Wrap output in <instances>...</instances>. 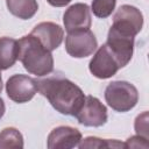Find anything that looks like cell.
I'll return each instance as SVG.
<instances>
[{"instance_id":"5bb4252c","label":"cell","mask_w":149,"mask_h":149,"mask_svg":"<svg viewBox=\"0 0 149 149\" xmlns=\"http://www.w3.org/2000/svg\"><path fill=\"white\" fill-rule=\"evenodd\" d=\"M9 13L21 20L31 19L38 10V3L36 0H6Z\"/></svg>"},{"instance_id":"e0dca14e","label":"cell","mask_w":149,"mask_h":149,"mask_svg":"<svg viewBox=\"0 0 149 149\" xmlns=\"http://www.w3.org/2000/svg\"><path fill=\"white\" fill-rule=\"evenodd\" d=\"M116 0H92L91 10L99 19L108 17L115 9Z\"/></svg>"},{"instance_id":"8992f818","label":"cell","mask_w":149,"mask_h":149,"mask_svg":"<svg viewBox=\"0 0 149 149\" xmlns=\"http://www.w3.org/2000/svg\"><path fill=\"white\" fill-rule=\"evenodd\" d=\"M73 116L83 126L101 127L107 122V108L98 98L87 95Z\"/></svg>"},{"instance_id":"7c38bea8","label":"cell","mask_w":149,"mask_h":149,"mask_svg":"<svg viewBox=\"0 0 149 149\" xmlns=\"http://www.w3.org/2000/svg\"><path fill=\"white\" fill-rule=\"evenodd\" d=\"M30 34L35 36L49 51L57 49L64 38V29L59 24L49 21L36 24Z\"/></svg>"},{"instance_id":"52a82bcc","label":"cell","mask_w":149,"mask_h":149,"mask_svg":"<svg viewBox=\"0 0 149 149\" xmlns=\"http://www.w3.org/2000/svg\"><path fill=\"white\" fill-rule=\"evenodd\" d=\"M6 93L14 102H28L37 93L36 79L21 73L13 74L6 81Z\"/></svg>"},{"instance_id":"6da1fadb","label":"cell","mask_w":149,"mask_h":149,"mask_svg":"<svg viewBox=\"0 0 149 149\" xmlns=\"http://www.w3.org/2000/svg\"><path fill=\"white\" fill-rule=\"evenodd\" d=\"M36 83L37 91L63 115H74L85 100L83 90L62 74L55 73L44 79H36Z\"/></svg>"},{"instance_id":"30bf717a","label":"cell","mask_w":149,"mask_h":149,"mask_svg":"<svg viewBox=\"0 0 149 149\" xmlns=\"http://www.w3.org/2000/svg\"><path fill=\"white\" fill-rule=\"evenodd\" d=\"M81 140V133L71 126H58L54 128L47 139L49 149H71L78 147Z\"/></svg>"},{"instance_id":"277c9868","label":"cell","mask_w":149,"mask_h":149,"mask_svg":"<svg viewBox=\"0 0 149 149\" xmlns=\"http://www.w3.org/2000/svg\"><path fill=\"white\" fill-rule=\"evenodd\" d=\"M111 27L121 34L135 37L143 27V15L139 8L122 5L115 12Z\"/></svg>"},{"instance_id":"d6986e66","label":"cell","mask_w":149,"mask_h":149,"mask_svg":"<svg viewBox=\"0 0 149 149\" xmlns=\"http://www.w3.org/2000/svg\"><path fill=\"white\" fill-rule=\"evenodd\" d=\"M126 148H148L149 143H148V139L140 136V135H134L130 136L126 142H125Z\"/></svg>"},{"instance_id":"9c48e42d","label":"cell","mask_w":149,"mask_h":149,"mask_svg":"<svg viewBox=\"0 0 149 149\" xmlns=\"http://www.w3.org/2000/svg\"><path fill=\"white\" fill-rule=\"evenodd\" d=\"M106 44L118 59L120 68L126 66L130 62L134 51V36L121 34L111 27Z\"/></svg>"},{"instance_id":"5b68a950","label":"cell","mask_w":149,"mask_h":149,"mask_svg":"<svg viewBox=\"0 0 149 149\" xmlns=\"http://www.w3.org/2000/svg\"><path fill=\"white\" fill-rule=\"evenodd\" d=\"M97 47V38L90 29L70 31L65 37V50L73 58H85L91 56Z\"/></svg>"},{"instance_id":"7402d4cb","label":"cell","mask_w":149,"mask_h":149,"mask_svg":"<svg viewBox=\"0 0 149 149\" xmlns=\"http://www.w3.org/2000/svg\"><path fill=\"white\" fill-rule=\"evenodd\" d=\"M2 91V77H1V70H0V93Z\"/></svg>"},{"instance_id":"9a60e30c","label":"cell","mask_w":149,"mask_h":149,"mask_svg":"<svg viewBox=\"0 0 149 149\" xmlns=\"http://www.w3.org/2000/svg\"><path fill=\"white\" fill-rule=\"evenodd\" d=\"M23 136L14 127L3 128L0 132V148H23Z\"/></svg>"},{"instance_id":"7a4b0ae2","label":"cell","mask_w":149,"mask_h":149,"mask_svg":"<svg viewBox=\"0 0 149 149\" xmlns=\"http://www.w3.org/2000/svg\"><path fill=\"white\" fill-rule=\"evenodd\" d=\"M19 57L23 68L37 77L48 76L54 71V57L51 51L31 34L24 35L19 41Z\"/></svg>"},{"instance_id":"3957f363","label":"cell","mask_w":149,"mask_h":149,"mask_svg":"<svg viewBox=\"0 0 149 149\" xmlns=\"http://www.w3.org/2000/svg\"><path fill=\"white\" fill-rule=\"evenodd\" d=\"M105 100L115 112L125 113L133 109L139 101L137 88L126 80H115L105 88Z\"/></svg>"},{"instance_id":"2e32d148","label":"cell","mask_w":149,"mask_h":149,"mask_svg":"<svg viewBox=\"0 0 149 149\" xmlns=\"http://www.w3.org/2000/svg\"><path fill=\"white\" fill-rule=\"evenodd\" d=\"M78 147L80 149L85 148H126L125 143L119 142L116 140L100 139L95 136H88L84 140H80Z\"/></svg>"},{"instance_id":"ba28073f","label":"cell","mask_w":149,"mask_h":149,"mask_svg":"<svg viewBox=\"0 0 149 149\" xmlns=\"http://www.w3.org/2000/svg\"><path fill=\"white\" fill-rule=\"evenodd\" d=\"M120 64L107 44H102L88 64L90 72L99 79H108L119 71Z\"/></svg>"},{"instance_id":"ffe728a7","label":"cell","mask_w":149,"mask_h":149,"mask_svg":"<svg viewBox=\"0 0 149 149\" xmlns=\"http://www.w3.org/2000/svg\"><path fill=\"white\" fill-rule=\"evenodd\" d=\"M47 2L54 7H64L71 2V0H47Z\"/></svg>"},{"instance_id":"ac0fdd59","label":"cell","mask_w":149,"mask_h":149,"mask_svg":"<svg viewBox=\"0 0 149 149\" xmlns=\"http://www.w3.org/2000/svg\"><path fill=\"white\" fill-rule=\"evenodd\" d=\"M134 128H135V132L137 135L143 136L146 139L149 137V134H148V112L147 111L136 116L135 122H134Z\"/></svg>"},{"instance_id":"8fae6325","label":"cell","mask_w":149,"mask_h":149,"mask_svg":"<svg viewBox=\"0 0 149 149\" xmlns=\"http://www.w3.org/2000/svg\"><path fill=\"white\" fill-rule=\"evenodd\" d=\"M91 22V9L83 2L71 5L63 15L64 28L68 33L80 29H90Z\"/></svg>"},{"instance_id":"4fadbf2b","label":"cell","mask_w":149,"mask_h":149,"mask_svg":"<svg viewBox=\"0 0 149 149\" xmlns=\"http://www.w3.org/2000/svg\"><path fill=\"white\" fill-rule=\"evenodd\" d=\"M19 57V43L12 37H0V70L12 68Z\"/></svg>"},{"instance_id":"44dd1931","label":"cell","mask_w":149,"mask_h":149,"mask_svg":"<svg viewBox=\"0 0 149 149\" xmlns=\"http://www.w3.org/2000/svg\"><path fill=\"white\" fill-rule=\"evenodd\" d=\"M5 112H6V106H5V102H3V100L0 98V119L3 116Z\"/></svg>"}]
</instances>
